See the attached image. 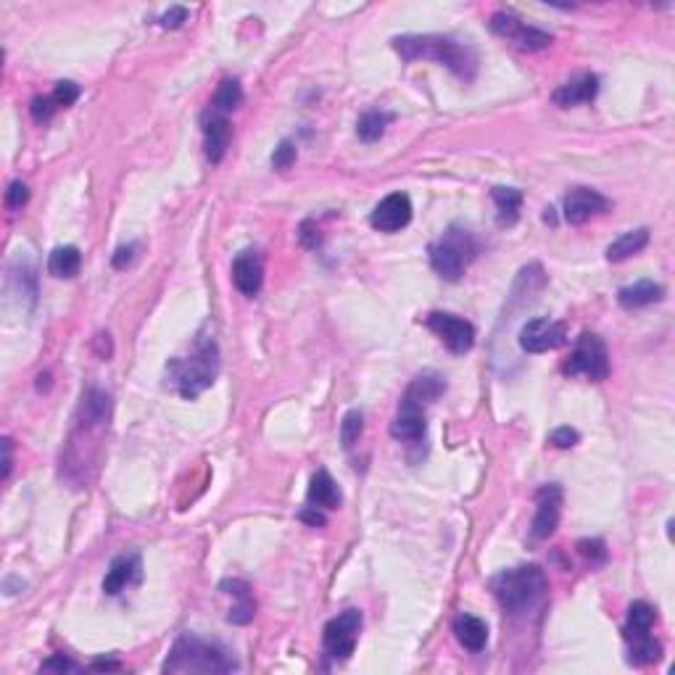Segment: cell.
<instances>
[{"label":"cell","mask_w":675,"mask_h":675,"mask_svg":"<svg viewBox=\"0 0 675 675\" xmlns=\"http://www.w3.org/2000/svg\"><path fill=\"white\" fill-rule=\"evenodd\" d=\"M536 518L530 525V536L536 541H546L549 536H554L557 525H559V515H562V489L557 483L544 486L536 491Z\"/></svg>","instance_id":"cell-11"},{"label":"cell","mask_w":675,"mask_h":675,"mask_svg":"<svg viewBox=\"0 0 675 675\" xmlns=\"http://www.w3.org/2000/svg\"><path fill=\"white\" fill-rule=\"evenodd\" d=\"M630 647V662L633 665H651L662 657V644L651 639V633L639 636V639H628Z\"/></svg>","instance_id":"cell-30"},{"label":"cell","mask_w":675,"mask_h":675,"mask_svg":"<svg viewBox=\"0 0 675 675\" xmlns=\"http://www.w3.org/2000/svg\"><path fill=\"white\" fill-rule=\"evenodd\" d=\"M475 254H478V240L462 225H451L428 248V259H430L433 272L441 275L443 280H448V283L462 280V275L468 272V267L475 259Z\"/></svg>","instance_id":"cell-5"},{"label":"cell","mask_w":675,"mask_h":675,"mask_svg":"<svg viewBox=\"0 0 675 675\" xmlns=\"http://www.w3.org/2000/svg\"><path fill=\"white\" fill-rule=\"evenodd\" d=\"M309 504L317 507V509H338L343 496H340V489L333 480V475L327 469H317L312 475V483H309Z\"/></svg>","instance_id":"cell-22"},{"label":"cell","mask_w":675,"mask_h":675,"mask_svg":"<svg viewBox=\"0 0 675 675\" xmlns=\"http://www.w3.org/2000/svg\"><path fill=\"white\" fill-rule=\"evenodd\" d=\"M201 127H204V151H207V158L211 164H219L227 148H230V119L225 114H217L208 108L201 119Z\"/></svg>","instance_id":"cell-16"},{"label":"cell","mask_w":675,"mask_h":675,"mask_svg":"<svg viewBox=\"0 0 675 675\" xmlns=\"http://www.w3.org/2000/svg\"><path fill=\"white\" fill-rule=\"evenodd\" d=\"M565 343H568V327L562 322H554L546 317H536V319L525 322L519 330V348L525 354H546V351H554Z\"/></svg>","instance_id":"cell-9"},{"label":"cell","mask_w":675,"mask_h":675,"mask_svg":"<svg viewBox=\"0 0 675 675\" xmlns=\"http://www.w3.org/2000/svg\"><path fill=\"white\" fill-rule=\"evenodd\" d=\"M362 612L359 610H346L340 612L338 618H333L330 623L325 625V633H322V644L327 657L333 660H348L354 650H357V639H359V630H362Z\"/></svg>","instance_id":"cell-7"},{"label":"cell","mask_w":675,"mask_h":675,"mask_svg":"<svg viewBox=\"0 0 675 675\" xmlns=\"http://www.w3.org/2000/svg\"><path fill=\"white\" fill-rule=\"evenodd\" d=\"M393 48L404 58V61H436L446 66L451 75L462 79V82H472L478 75V55L475 51L454 40V37H443V35H401L393 37Z\"/></svg>","instance_id":"cell-1"},{"label":"cell","mask_w":675,"mask_h":675,"mask_svg":"<svg viewBox=\"0 0 675 675\" xmlns=\"http://www.w3.org/2000/svg\"><path fill=\"white\" fill-rule=\"evenodd\" d=\"M425 325L441 338L443 346L451 351V354H468L469 348L475 346V327L472 322L457 317V314L448 312H433L425 317Z\"/></svg>","instance_id":"cell-10"},{"label":"cell","mask_w":675,"mask_h":675,"mask_svg":"<svg viewBox=\"0 0 675 675\" xmlns=\"http://www.w3.org/2000/svg\"><path fill=\"white\" fill-rule=\"evenodd\" d=\"M393 122V114L390 111H364L357 122V135L362 137L364 143H375L386 135V127Z\"/></svg>","instance_id":"cell-29"},{"label":"cell","mask_w":675,"mask_h":675,"mask_svg":"<svg viewBox=\"0 0 675 675\" xmlns=\"http://www.w3.org/2000/svg\"><path fill=\"white\" fill-rule=\"evenodd\" d=\"M654 623H657V610H654L651 604H647V601H633V604L628 607V625H625L623 630L625 641L651 633Z\"/></svg>","instance_id":"cell-25"},{"label":"cell","mask_w":675,"mask_h":675,"mask_svg":"<svg viewBox=\"0 0 675 675\" xmlns=\"http://www.w3.org/2000/svg\"><path fill=\"white\" fill-rule=\"evenodd\" d=\"M219 372V348L214 338H201L190 357H177L166 364V386L180 393L185 401L198 398L214 386Z\"/></svg>","instance_id":"cell-2"},{"label":"cell","mask_w":675,"mask_h":675,"mask_svg":"<svg viewBox=\"0 0 675 675\" xmlns=\"http://www.w3.org/2000/svg\"><path fill=\"white\" fill-rule=\"evenodd\" d=\"M412 222V201L407 193H390L369 214V225L380 233H398Z\"/></svg>","instance_id":"cell-12"},{"label":"cell","mask_w":675,"mask_h":675,"mask_svg":"<svg viewBox=\"0 0 675 675\" xmlns=\"http://www.w3.org/2000/svg\"><path fill=\"white\" fill-rule=\"evenodd\" d=\"M364 430V415L362 409H348L343 419H340V443L343 448H354V443L359 441Z\"/></svg>","instance_id":"cell-31"},{"label":"cell","mask_w":675,"mask_h":675,"mask_svg":"<svg viewBox=\"0 0 675 675\" xmlns=\"http://www.w3.org/2000/svg\"><path fill=\"white\" fill-rule=\"evenodd\" d=\"M647 243H650V230H647V227L628 230V233H623L618 240H612V243L607 246V261L618 264V261L630 259V257L641 254V251L647 248Z\"/></svg>","instance_id":"cell-24"},{"label":"cell","mask_w":675,"mask_h":675,"mask_svg":"<svg viewBox=\"0 0 675 675\" xmlns=\"http://www.w3.org/2000/svg\"><path fill=\"white\" fill-rule=\"evenodd\" d=\"M578 551H580V557H586L591 565L607 562V549H604V541H599V539H583V541H578Z\"/></svg>","instance_id":"cell-34"},{"label":"cell","mask_w":675,"mask_h":675,"mask_svg":"<svg viewBox=\"0 0 675 675\" xmlns=\"http://www.w3.org/2000/svg\"><path fill=\"white\" fill-rule=\"evenodd\" d=\"M491 198H494L496 211H499V222L512 227L519 219V208H522V193L518 187H494L491 190Z\"/></svg>","instance_id":"cell-26"},{"label":"cell","mask_w":675,"mask_h":675,"mask_svg":"<svg viewBox=\"0 0 675 675\" xmlns=\"http://www.w3.org/2000/svg\"><path fill=\"white\" fill-rule=\"evenodd\" d=\"M40 670H45V673H75L79 670L77 665L69 660V657H64V654H53L51 660H45L43 662V668Z\"/></svg>","instance_id":"cell-39"},{"label":"cell","mask_w":675,"mask_h":675,"mask_svg":"<svg viewBox=\"0 0 675 675\" xmlns=\"http://www.w3.org/2000/svg\"><path fill=\"white\" fill-rule=\"evenodd\" d=\"M578 441H580V433L572 430V428H557V430L549 433V443H551L554 448H570V446H575Z\"/></svg>","instance_id":"cell-37"},{"label":"cell","mask_w":675,"mask_h":675,"mask_svg":"<svg viewBox=\"0 0 675 675\" xmlns=\"http://www.w3.org/2000/svg\"><path fill=\"white\" fill-rule=\"evenodd\" d=\"M491 29L496 35L518 43L522 51H544L551 45V35L539 29V26L525 25L519 16H515L512 11H496L491 16Z\"/></svg>","instance_id":"cell-8"},{"label":"cell","mask_w":675,"mask_h":675,"mask_svg":"<svg viewBox=\"0 0 675 675\" xmlns=\"http://www.w3.org/2000/svg\"><path fill=\"white\" fill-rule=\"evenodd\" d=\"M90 670H98V673H104V670H122V662H116V660H96V662H90Z\"/></svg>","instance_id":"cell-44"},{"label":"cell","mask_w":675,"mask_h":675,"mask_svg":"<svg viewBox=\"0 0 675 675\" xmlns=\"http://www.w3.org/2000/svg\"><path fill=\"white\" fill-rule=\"evenodd\" d=\"M428 407L409 396H401L398 412L390 422V436L396 441H422L428 430Z\"/></svg>","instance_id":"cell-13"},{"label":"cell","mask_w":675,"mask_h":675,"mask_svg":"<svg viewBox=\"0 0 675 675\" xmlns=\"http://www.w3.org/2000/svg\"><path fill=\"white\" fill-rule=\"evenodd\" d=\"M298 518L304 519L307 525H312V528H322V525L327 522L325 515H322V509H317V507H312V504H309V507H304V509L298 512Z\"/></svg>","instance_id":"cell-42"},{"label":"cell","mask_w":675,"mask_h":675,"mask_svg":"<svg viewBox=\"0 0 675 675\" xmlns=\"http://www.w3.org/2000/svg\"><path fill=\"white\" fill-rule=\"evenodd\" d=\"M14 443L11 438H3V480H8V475H11V468H14Z\"/></svg>","instance_id":"cell-43"},{"label":"cell","mask_w":675,"mask_h":675,"mask_svg":"<svg viewBox=\"0 0 675 675\" xmlns=\"http://www.w3.org/2000/svg\"><path fill=\"white\" fill-rule=\"evenodd\" d=\"M607 208H610V198H604L599 190H594V187H572L570 193L565 196L562 214H565V219L570 225H583L591 217L604 214Z\"/></svg>","instance_id":"cell-14"},{"label":"cell","mask_w":675,"mask_h":675,"mask_svg":"<svg viewBox=\"0 0 675 675\" xmlns=\"http://www.w3.org/2000/svg\"><path fill=\"white\" fill-rule=\"evenodd\" d=\"M26 201H29V187H26V182L22 180L11 182L8 190H5V207L11 208V211H19V208L26 207Z\"/></svg>","instance_id":"cell-35"},{"label":"cell","mask_w":675,"mask_h":675,"mask_svg":"<svg viewBox=\"0 0 675 675\" xmlns=\"http://www.w3.org/2000/svg\"><path fill=\"white\" fill-rule=\"evenodd\" d=\"M233 283L235 287H237L243 296H248V298L259 296L261 286H264V261H261L259 251L246 248V251H240V254L235 257Z\"/></svg>","instance_id":"cell-15"},{"label":"cell","mask_w":675,"mask_h":675,"mask_svg":"<svg viewBox=\"0 0 675 675\" xmlns=\"http://www.w3.org/2000/svg\"><path fill=\"white\" fill-rule=\"evenodd\" d=\"M662 298H665V287L660 286V283H654V280H639L633 286H625L618 290V304L623 309H628V312L644 309V307L657 304Z\"/></svg>","instance_id":"cell-21"},{"label":"cell","mask_w":675,"mask_h":675,"mask_svg":"<svg viewBox=\"0 0 675 675\" xmlns=\"http://www.w3.org/2000/svg\"><path fill=\"white\" fill-rule=\"evenodd\" d=\"M237 668L235 657L219 644L198 636H180L164 662V673H230Z\"/></svg>","instance_id":"cell-4"},{"label":"cell","mask_w":675,"mask_h":675,"mask_svg":"<svg viewBox=\"0 0 675 675\" xmlns=\"http://www.w3.org/2000/svg\"><path fill=\"white\" fill-rule=\"evenodd\" d=\"M491 591L507 615H525L544 601L549 578L539 565H519L504 570L491 580Z\"/></svg>","instance_id":"cell-3"},{"label":"cell","mask_w":675,"mask_h":675,"mask_svg":"<svg viewBox=\"0 0 675 675\" xmlns=\"http://www.w3.org/2000/svg\"><path fill=\"white\" fill-rule=\"evenodd\" d=\"M29 111H32V119L35 122H48L53 114L58 111V104L53 101V96H37L32 106H29Z\"/></svg>","instance_id":"cell-36"},{"label":"cell","mask_w":675,"mask_h":675,"mask_svg":"<svg viewBox=\"0 0 675 675\" xmlns=\"http://www.w3.org/2000/svg\"><path fill=\"white\" fill-rule=\"evenodd\" d=\"M454 636L465 650L483 651L489 644V625L475 615H459L454 620Z\"/></svg>","instance_id":"cell-23"},{"label":"cell","mask_w":675,"mask_h":675,"mask_svg":"<svg viewBox=\"0 0 675 675\" xmlns=\"http://www.w3.org/2000/svg\"><path fill=\"white\" fill-rule=\"evenodd\" d=\"M79 85L77 82H72V79H64V82H55V87H53V101L58 104V108H69L72 104H77L79 98Z\"/></svg>","instance_id":"cell-32"},{"label":"cell","mask_w":675,"mask_h":675,"mask_svg":"<svg viewBox=\"0 0 675 675\" xmlns=\"http://www.w3.org/2000/svg\"><path fill=\"white\" fill-rule=\"evenodd\" d=\"M219 591H225V594H230V597L237 599L235 607L230 610V615H227L230 623L248 625L254 620V615H257V601H254L251 586H248L246 580H240V578H227V580L219 583Z\"/></svg>","instance_id":"cell-20"},{"label":"cell","mask_w":675,"mask_h":675,"mask_svg":"<svg viewBox=\"0 0 675 675\" xmlns=\"http://www.w3.org/2000/svg\"><path fill=\"white\" fill-rule=\"evenodd\" d=\"M296 156H298L296 143H293V140H280V146H277L275 154H272V169L286 172V169H290V166L296 164Z\"/></svg>","instance_id":"cell-33"},{"label":"cell","mask_w":675,"mask_h":675,"mask_svg":"<svg viewBox=\"0 0 675 675\" xmlns=\"http://www.w3.org/2000/svg\"><path fill=\"white\" fill-rule=\"evenodd\" d=\"M135 251H137V246H135V243H130V246H122V248H116V254H114L111 264H114L116 269H125V267H130L132 261H135Z\"/></svg>","instance_id":"cell-41"},{"label":"cell","mask_w":675,"mask_h":675,"mask_svg":"<svg viewBox=\"0 0 675 675\" xmlns=\"http://www.w3.org/2000/svg\"><path fill=\"white\" fill-rule=\"evenodd\" d=\"M562 372L570 378H586L591 383H601L610 375V354L604 340L594 333H583L575 340L572 354L562 364Z\"/></svg>","instance_id":"cell-6"},{"label":"cell","mask_w":675,"mask_h":675,"mask_svg":"<svg viewBox=\"0 0 675 675\" xmlns=\"http://www.w3.org/2000/svg\"><path fill=\"white\" fill-rule=\"evenodd\" d=\"M143 575V562H140V554H119L111 565L104 578V591L108 597H116L122 594L130 583H137Z\"/></svg>","instance_id":"cell-17"},{"label":"cell","mask_w":675,"mask_h":675,"mask_svg":"<svg viewBox=\"0 0 675 675\" xmlns=\"http://www.w3.org/2000/svg\"><path fill=\"white\" fill-rule=\"evenodd\" d=\"M240 104H243V87H240L237 79L227 77L219 82V87H217V93H214V98H211L208 108L227 116V114H233Z\"/></svg>","instance_id":"cell-28"},{"label":"cell","mask_w":675,"mask_h":675,"mask_svg":"<svg viewBox=\"0 0 675 675\" xmlns=\"http://www.w3.org/2000/svg\"><path fill=\"white\" fill-rule=\"evenodd\" d=\"M111 417V396L104 388H87L79 404V425L90 430H104L108 428Z\"/></svg>","instance_id":"cell-18"},{"label":"cell","mask_w":675,"mask_h":675,"mask_svg":"<svg viewBox=\"0 0 675 675\" xmlns=\"http://www.w3.org/2000/svg\"><path fill=\"white\" fill-rule=\"evenodd\" d=\"M82 267V254H79L77 246H58L53 248L51 257H48V272L53 277H75Z\"/></svg>","instance_id":"cell-27"},{"label":"cell","mask_w":675,"mask_h":675,"mask_svg":"<svg viewBox=\"0 0 675 675\" xmlns=\"http://www.w3.org/2000/svg\"><path fill=\"white\" fill-rule=\"evenodd\" d=\"M298 240L307 246V248H319L322 246V235H319V227L314 225L312 219L301 222V230H298Z\"/></svg>","instance_id":"cell-40"},{"label":"cell","mask_w":675,"mask_h":675,"mask_svg":"<svg viewBox=\"0 0 675 675\" xmlns=\"http://www.w3.org/2000/svg\"><path fill=\"white\" fill-rule=\"evenodd\" d=\"M599 96V77L597 75H580V77H572L570 82H565L559 90H554L551 101L562 108H572V106L591 104Z\"/></svg>","instance_id":"cell-19"},{"label":"cell","mask_w":675,"mask_h":675,"mask_svg":"<svg viewBox=\"0 0 675 675\" xmlns=\"http://www.w3.org/2000/svg\"><path fill=\"white\" fill-rule=\"evenodd\" d=\"M185 22H187V8L185 5H172L166 14L158 16V25L164 26V29H180Z\"/></svg>","instance_id":"cell-38"}]
</instances>
